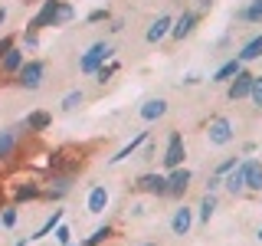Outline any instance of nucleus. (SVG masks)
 <instances>
[{
  "label": "nucleus",
  "mask_w": 262,
  "mask_h": 246,
  "mask_svg": "<svg viewBox=\"0 0 262 246\" xmlns=\"http://www.w3.org/2000/svg\"><path fill=\"white\" fill-rule=\"evenodd\" d=\"M239 168H243V177H246V191L262 194V161L246 154V158L239 161Z\"/></svg>",
  "instance_id": "6"
},
{
  "label": "nucleus",
  "mask_w": 262,
  "mask_h": 246,
  "mask_svg": "<svg viewBox=\"0 0 262 246\" xmlns=\"http://www.w3.org/2000/svg\"><path fill=\"white\" fill-rule=\"evenodd\" d=\"M59 223H62V210H53V213H49V217H46V223H43V227H39V230H36V233H33V236H30V240H33V243H36V240H46V236H49V233H53V230H56V227H59Z\"/></svg>",
  "instance_id": "22"
},
{
  "label": "nucleus",
  "mask_w": 262,
  "mask_h": 246,
  "mask_svg": "<svg viewBox=\"0 0 262 246\" xmlns=\"http://www.w3.org/2000/svg\"><path fill=\"white\" fill-rule=\"evenodd\" d=\"M207 141L216 145V148L236 141V125H233L229 115H213V118L207 121Z\"/></svg>",
  "instance_id": "1"
},
{
  "label": "nucleus",
  "mask_w": 262,
  "mask_h": 246,
  "mask_svg": "<svg viewBox=\"0 0 262 246\" xmlns=\"http://www.w3.org/2000/svg\"><path fill=\"white\" fill-rule=\"evenodd\" d=\"M69 191H72V177H66V174H62V177H53V180H49L43 194L49 197V200H62V197L69 194Z\"/></svg>",
  "instance_id": "18"
},
{
  "label": "nucleus",
  "mask_w": 262,
  "mask_h": 246,
  "mask_svg": "<svg viewBox=\"0 0 262 246\" xmlns=\"http://www.w3.org/2000/svg\"><path fill=\"white\" fill-rule=\"evenodd\" d=\"M239 69H243V63H239V59H226L216 72H213V79H210V82H229Z\"/></svg>",
  "instance_id": "23"
},
{
  "label": "nucleus",
  "mask_w": 262,
  "mask_h": 246,
  "mask_svg": "<svg viewBox=\"0 0 262 246\" xmlns=\"http://www.w3.org/2000/svg\"><path fill=\"white\" fill-rule=\"evenodd\" d=\"M220 187H223V177H216V174H210L207 177V194H216Z\"/></svg>",
  "instance_id": "35"
},
{
  "label": "nucleus",
  "mask_w": 262,
  "mask_h": 246,
  "mask_svg": "<svg viewBox=\"0 0 262 246\" xmlns=\"http://www.w3.org/2000/svg\"><path fill=\"white\" fill-rule=\"evenodd\" d=\"M223 187H226L233 197L246 194V177H243V168H239V164H236L233 171H226V174H223Z\"/></svg>",
  "instance_id": "16"
},
{
  "label": "nucleus",
  "mask_w": 262,
  "mask_h": 246,
  "mask_svg": "<svg viewBox=\"0 0 262 246\" xmlns=\"http://www.w3.org/2000/svg\"><path fill=\"white\" fill-rule=\"evenodd\" d=\"M213 210H216V194H203V200H200V207H196V217L203 220V223H210V217H213Z\"/></svg>",
  "instance_id": "25"
},
{
  "label": "nucleus",
  "mask_w": 262,
  "mask_h": 246,
  "mask_svg": "<svg viewBox=\"0 0 262 246\" xmlns=\"http://www.w3.org/2000/svg\"><path fill=\"white\" fill-rule=\"evenodd\" d=\"M108 200H112L108 187H105V184H92L89 194H85V210L92 213V217H102V213L108 210Z\"/></svg>",
  "instance_id": "5"
},
{
  "label": "nucleus",
  "mask_w": 262,
  "mask_h": 246,
  "mask_svg": "<svg viewBox=\"0 0 262 246\" xmlns=\"http://www.w3.org/2000/svg\"><path fill=\"white\" fill-rule=\"evenodd\" d=\"M112 53H115V46L108 43V39H98V43H92V46L85 49V56L79 59V69L85 72V76H92L98 66H105V63L112 59Z\"/></svg>",
  "instance_id": "2"
},
{
  "label": "nucleus",
  "mask_w": 262,
  "mask_h": 246,
  "mask_svg": "<svg viewBox=\"0 0 262 246\" xmlns=\"http://www.w3.org/2000/svg\"><path fill=\"white\" fill-rule=\"evenodd\" d=\"M4 20H7V7H0V27H4Z\"/></svg>",
  "instance_id": "41"
},
{
  "label": "nucleus",
  "mask_w": 262,
  "mask_h": 246,
  "mask_svg": "<svg viewBox=\"0 0 262 246\" xmlns=\"http://www.w3.org/2000/svg\"><path fill=\"white\" fill-rule=\"evenodd\" d=\"M249 89H252V72H249V69H239L233 79L226 82V95H229V102L249 98Z\"/></svg>",
  "instance_id": "7"
},
{
  "label": "nucleus",
  "mask_w": 262,
  "mask_h": 246,
  "mask_svg": "<svg viewBox=\"0 0 262 246\" xmlns=\"http://www.w3.org/2000/svg\"><path fill=\"white\" fill-rule=\"evenodd\" d=\"M16 246H27V240H20V243H16Z\"/></svg>",
  "instance_id": "44"
},
{
  "label": "nucleus",
  "mask_w": 262,
  "mask_h": 246,
  "mask_svg": "<svg viewBox=\"0 0 262 246\" xmlns=\"http://www.w3.org/2000/svg\"><path fill=\"white\" fill-rule=\"evenodd\" d=\"M85 20H89V23H102V20H108V10H92Z\"/></svg>",
  "instance_id": "36"
},
{
  "label": "nucleus",
  "mask_w": 262,
  "mask_h": 246,
  "mask_svg": "<svg viewBox=\"0 0 262 246\" xmlns=\"http://www.w3.org/2000/svg\"><path fill=\"white\" fill-rule=\"evenodd\" d=\"M213 7V0H200V10H210Z\"/></svg>",
  "instance_id": "40"
},
{
  "label": "nucleus",
  "mask_w": 262,
  "mask_h": 246,
  "mask_svg": "<svg viewBox=\"0 0 262 246\" xmlns=\"http://www.w3.org/2000/svg\"><path fill=\"white\" fill-rule=\"evenodd\" d=\"M236 20L239 23H262V0H249L246 7H239Z\"/></svg>",
  "instance_id": "19"
},
{
  "label": "nucleus",
  "mask_w": 262,
  "mask_h": 246,
  "mask_svg": "<svg viewBox=\"0 0 262 246\" xmlns=\"http://www.w3.org/2000/svg\"><path fill=\"white\" fill-rule=\"evenodd\" d=\"M16 220H20L16 207H4V213H0V223H4V227H16Z\"/></svg>",
  "instance_id": "33"
},
{
  "label": "nucleus",
  "mask_w": 262,
  "mask_h": 246,
  "mask_svg": "<svg viewBox=\"0 0 262 246\" xmlns=\"http://www.w3.org/2000/svg\"><path fill=\"white\" fill-rule=\"evenodd\" d=\"M23 43H27L30 49H36L39 46V33H23Z\"/></svg>",
  "instance_id": "37"
},
{
  "label": "nucleus",
  "mask_w": 262,
  "mask_h": 246,
  "mask_svg": "<svg viewBox=\"0 0 262 246\" xmlns=\"http://www.w3.org/2000/svg\"><path fill=\"white\" fill-rule=\"evenodd\" d=\"M184 158H187L184 135H180V131H170V135H167V148H164V168L174 171V168H180V164H184Z\"/></svg>",
  "instance_id": "4"
},
{
  "label": "nucleus",
  "mask_w": 262,
  "mask_h": 246,
  "mask_svg": "<svg viewBox=\"0 0 262 246\" xmlns=\"http://www.w3.org/2000/svg\"><path fill=\"white\" fill-rule=\"evenodd\" d=\"M256 236H259V243H262V227H259V233H256Z\"/></svg>",
  "instance_id": "42"
},
{
  "label": "nucleus",
  "mask_w": 262,
  "mask_h": 246,
  "mask_svg": "<svg viewBox=\"0 0 262 246\" xmlns=\"http://www.w3.org/2000/svg\"><path fill=\"white\" fill-rule=\"evenodd\" d=\"M10 46H13V36H4V39H0V56H4Z\"/></svg>",
  "instance_id": "38"
},
{
  "label": "nucleus",
  "mask_w": 262,
  "mask_h": 246,
  "mask_svg": "<svg viewBox=\"0 0 262 246\" xmlns=\"http://www.w3.org/2000/svg\"><path fill=\"white\" fill-rule=\"evenodd\" d=\"M141 246H158V243H141Z\"/></svg>",
  "instance_id": "45"
},
{
  "label": "nucleus",
  "mask_w": 262,
  "mask_h": 246,
  "mask_svg": "<svg viewBox=\"0 0 262 246\" xmlns=\"http://www.w3.org/2000/svg\"><path fill=\"white\" fill-rule=\"evenodd\" d=\"M108 30H112V33H121V30H125V20H112Z\"/></svg>",
  "instance_id": "39"
},
{
  "label": "nucleus",
  "mask_w": 262,
  "mask_h": 246,
  "mask_svg": "<svg viewBox=\"0 0 262 246\" xmlns=\"http://www.w3.org/2000/svg\"><path fill=\"white\" fill-rule=\"evenodd\" d=\"M36 197H43V187H39V184H20V187L13 191V200H16V203L36 200Z\"/></svg>",
  "instance_id": "24"
},
{
  "label": "nucleus",
  "mask_w": 262,
  "mask_h": 246,
  "mask_svg": "<svg viewBox=\"0 0 262 246\" xmlns=\"http://www.w3.org/2000/svg\"><path fill=\"white\" fill-rule=\"evenodd\" d=\"M249 102L262 109V76H252V89H249Z\"/></svg>",
  "instance_id": "30"
},
{
  "label": "nucleus",
  "mask_w": 262,
  "mask_h": 246,
  "mask_svg": "<svg viewBox=\"0 0 262 246\" xmlns=\"http://www.w3.org/2000/svg\"><path fill=\"white\" fill-rule=\"evenodd\" d=\"M49 125H53V115L43 112V109H36V112L27 115V131H46Z\"/></svg>",
  "instance_id": "20"
},
{
  "label": "nucleus",
  "mask_w": 262,
  "mask_h": 246,
  "mask_svg": "<svg viewBox=\"0 0 262 246\" xmlns=\"http://www.w3.org/2000/svg\"><path fill=\"white\" fill-rule=\"evenodd\" d=\"M46 79V63L43 59H27L20 66V72H16V86L27 89V92H36L39 86H43Z\"/></svg>",
  "instance_id": "3"
},
{
  "label": "nucleus",
  "mask_w": 262,
  "mask_h": 246,
  "mask_svg": "<svg viewBox=\"0 0 262 246\" xmlns=\"http://www.w3.org/2000/svg\"><path fill=\"white\" fill-rule=\"evenodd\" d=\"M193 227V210L187 207V203H180V207L174 210V217H170V233L174 236H187Z\"/></svg>",
  "instance_id": "13"
},
{
  "label": "nucleus",
  "mask_w": 262,
  "mask_h": 246,
  "mask_svg": "<svg viewBox=\"0 0 262 246\" xmlns=\"http://www.w3.org/2000/svg\"><path fill=\"white\" fill-rule=\"evenodd\" d=\"M85 102V92H82V89H72V92H66L62 95V112H72V109H79V105Z\"/></svg>",
  "instance_id": "27"
},
{
  "label": "nucleus",
  "mask_w": 262,
  "mask_h": 246,
  "mask_svg": "<svg viewBox=\"0 0 262 246\" xmlns=\"http://www.w3.org/2000/svg\"><path fill=\"white\" fill-rule=\"evenodd\" d=\"M108 236H112V227H108V223H105V227H98V230H95V233H92V236H89V240H85V243H89V246H102L105 240H108Z\"/></svg>",
  "instance_id": "31"
},
{
  "label": "nucleus",
  "mask_w": 262,
  "mask_h": 246,
  "mask_svg": "<svg viewBox=\"0 0 262 246\" xmlns=\"http://www.w3.org/2000/svg\"><path fill=\"white\" fill-rule=\"evenodd\" d=\"M259 56H262V33H259V36H252L249 43L239 49L236 59H239V63H252V59H259Z\"/></svg>",
  "instance_id": "21"
},
{
  "label": "nucleus",
  "mask_w": 262,
  "mask_h": 246,
  "mask_svg": "<svg viewBox=\"0 0 262 246\" xmlns=\"http://www.w3.org/2000/svg\"><path fill=\"white\" fill-rule=\"evenodd\" d=\"M72 16H76L72 4H69V0H62V4H59V10H56V16H53V27H66V23H69Z\"/></svg>",
  "instance_id": "28"
},
{
  "label": "nucleus",
  "mask_w": 262,
  "mask_h": 246,
  "mask_svg": "<svg viewBox=\"0 0 262 246\" xmlns=\"http://www.w3.org/2000/svg\"><path fill=\"white\" fill-rule=\"evenodd\" d=\"M13 148H16V131H10V128H7V131H0V161H4V158H10V154H13Z\"/></svg>",
  "instance_id": "26"
},
{
  "label": "nucleus",
  "mask_w": 262,
  "mask_h": 246,
  "mask_svg": "<svg viewBox=\"0 0 262 246\" xmlns=\"http://www.w3.org/2000/svg\"><path fill=\"white\" fill-rule=\"evenodd\" d=\"M135 187L154 197H167V174H141L135 180Z\"/></svg>",
  "instance_id": "11"
},
{
  "label": "nucleus",
  "mask_w": 262,
  "mask_h": 246,
  "mask_svg": "<svg viewBox=\"0 0 262 246\" xmlns=\"http://www.w3.org/2000/svg\"><path fill=\"white\" fill-rule=\"evenodd\" d=\"M59 4H62V0H43L39 13L27 23V33H39L43 27H53V16H56V10H59Z\"/></svg>",
  "instance_id": "9"
},
{
  "label": "nucleus",
  "mask_w": 262,
  "mask_h": 246,
  "mask_svg": "<svg viewBox=\"0 0 262 246\" xmlns=\"http://www.w3.org/2000/svg\"><path fill=\"white\" fill-rule=\"evenodd\" d=\"M138 115H141L144 121H158V118H164V115H167V98H151V102H144Z\"/></svg>",
  "instance_id": "17"
},
{
  "label": "nucleus",
  "mask_w": 262,
  "mask_h": 246,
  "mask_svg": "<svg viewBox=\"0 0 262 246\" xmlns=\"http://www.w3.org/2000/svg\"><path fill=\"white\" fill-rule=\"evenodd\" d=\"M147 138H151V131H138V135H135V138H131V141H128V145H121V148H118V151H115V154H112V158H108V164H121V161H125V158H131V154H135V151H138V148H141V145L147 141Z\"/></svg>",
  "instance_id": "14"
},
{
  "label": "nucleus",
  "mask_w": 262,
  "mask_h": 246,
  "mask_svg": "<svg viewBox=\"0 0 262 246\" xmlns=\"http://www.w3.org/2000/svg\"><path fill=\"white\" fill-rule=\"evenodd\" d=\"M53 236H56V243H59V246H69V243H72V230L66 227V223L56 227V230H53Z\"/></svg>",
  "instance_id": "32"
},
{
  "label": "nucleus",
  "mask_w": 262,
  "mask_h": 246,
  "mask_svg": "<svg viewBox=\"0 0 262 246\" xmlns=\"http://www.w3.org/2000/svg\"><path fill=\"white\" fill-rule=\"evenodd\" d=\"M196 20H200V13H196V10H184L174 23H170V36H174V39H187L196 30Z\"/></svg>",
  "instance_id": "10"
},
{
  "label": "nucleus",
  "mask_w": 262,
  "mask_h": 246,
  "mask_svg": "<svg viewBox=\"0 0 262 246\" xmlns=\"http://www.w3.org/2000/svg\"><path fill=\"white\" fill-rule=\"evenodd\" d=\"M23 63H27V49H20V46H10L4 56H0V72H4V76H16Z\"/></svg>",
  "instance_id": "12"
},
{
  "label": "nucleus",
  "mask_w": 262,
  "mask_h": 246,
  "mask_svg": "<svg viewBox=\"0 0 262 246\" xmlns=\"http://www.w3.org/2000/svg\"><path fill=\"white\" fill-rule=\"evenodd\" d=\"M115 72H118V63H108V66H98L92 76H95V82H102V86H105V82H108Z\"/></svg>",
  "instance_id": "29"
},
{
  "label": "nucleus",
  "mask_w": 262,
  "mask_h": 246,
  "mask_svg": "<svg viewBox=\"0 0 262 246\" xmlns=\"http://www.w3.org/2000/svg\"><path fill=\"white\" fill-rule=\"evenodd\" d=\"M236 164H239V158H223V161L216 164V171H213V174H216V177H223L226 171H233V168H236Z\"/></svg>",
  "instance_id": "34"
},
{
  "label": "nucleus",
  "mask_w": 262,
  "mask_h": 246,
  "mask_svg": "<svg viewBox=\"0 0 262 246\" xmlns=\"http://www.w3.org/2000/svg\"><path fill=\"white\" fill-rule=\"evenodd\" d=\"M190 180H193V174L184 168V164L174 168V171H167V197H184L187 187H190Z\"/></svg>",
  "instance_id": "8"
},
{
  "label": "nucleus",
  "mask_w": 262,
  "mask_h": 246,
  "mask_svg": "<svg viewBox=\"0 0 262 246\" xmlns=\"http://www.w3.org/2000/svg\"><path fill=\"white\" fill-rule=\"evenodd\" d=\"M69 246H89V243H69Z\"/></svg>",
  "instance_id": "43"
},
{
  "label": "nucleus",
  "mask_w": 262,
  "mask_h": 246,
  "mask_svg": "<svg viewBox=\"0 0 262 246\" xmlns=\"http://www.w3.org/2000/svg\"><path fill=\"white\" fill-rule=\"evenodd\" d=\"M170 23H174V20H170L167 13H161L158 20H154L151 27H147V33H144V39H147V43H161L164 36H170Z\"/></svg>",
  "instance_id": "15"
}]
</instances>
